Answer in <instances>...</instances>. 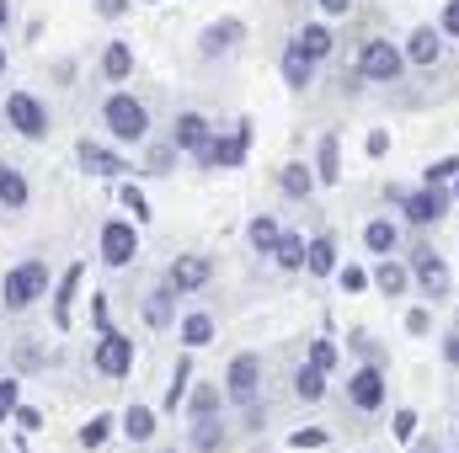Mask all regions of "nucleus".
Here are the masks:
<instances>
[{"mask_svg": "<svg viewBox=\"0 0 459 453\" xmlns=\"http://www.w3.org/2000/svg\"><path fill=\"white\" fill-rule=\"evenodd\" d=\"M321 11H326V16H347V11H352V0H321Z\"/></svg>", "mask_w": 459, "mask_h": 453, "instance_id": "nucleus-52", "label": "nucleus"}, {"mask_svg": "<svg viewBox=\"0 0 459 453\" xmlns=\"http://www.w3.org/2000/svg\"><path fill=\"white\" fill-rule=\"evenodd\" d=\"M444 32H449V38H459V0H449V5H444Z\"/></svg>", "mask_w": 459, "mask_h": 453, "instance_id": "nucleus-51", "label": "nucleus"}, {"mask_svg": "<svg viewBox=\"0 0 459 453\" xmlns=\"http://www.w3.org/2000/svg\"><path fill=\"white\" fill-rule=\"evenodd\" d=\"M444 357L459 368V331H449V337H444Z\"/></svg>", "mask_w": 459, "mask_h": 453, "instance_id": "nucleus-53", "label": "nucleus"}, {"mask_svg": "<svg viewBox=\"0 0 459 453\" xmlns=\"http://www.w3.org/2000/svg\"><path fill=\"white\" fill-rule=\"evenodd\" d=\"M5 27H11V0H0V38H5Z\"/></svg>", "mask_w": 459, "mask_h": 453, "instance_id": "nucleus-55", "label": "nucleus"}, {"mask_svg": "<svg viewBox=\"0 0 459 453\" xmlns=\"http://www.w3.org/2000/svg\"><path fill=\"white\" fill-rule=\"evenodd\" d=\"M294 43H299V48H305V54H310L316 64H321V59L332 54V48H337V38H332V32H326L321 21H310V27H299V32H294Z\"/></svg>", "mask_w": 459, "mask_h": 453, "instance_id": "nucleus-26", "label": "nucleus"}, {"mask_svg": "<svg viewBox=\"0 0 459 453\" xmlns=\"http://www.w3.org/2000/svg\"><path fill=\"white\" fill-rule=\"evenodd\" d=\"M256 389H262V357H256V352L230 357V368H225V400H235V406H256Z\"/></svg>", "mask_w": 459, "mask_h": 453, "instance_id": "nucleus-6", "label": "nucleus"}, {"mask_svg": "<svg viewBox=\"0 0 459 453\" xmlns=\"http://www.w3.org/2000/svg\"><path fill=\"white\" fill-rule=\"evenodd\" d=\"M75 160H81L86 176H123V171H128V160L117 155L113 144H102V139H81V144H75Z\"/></svg>", "mask_w": 459, "mask_h": 453, "instance_id": "nucleus-10", "label": "nucleus"}, {"mask_svg": "<svg viewBox=\"0 0 459 453\" xmlns=\"http://www.w3.org/2000/svg\"><path fill=\"white\" fill-rule=\"evenodd\" d=\"M97 251H102L108 267H128V261L139 256V229L128 225V219H108V225H102V240H97Z\"/></svg>", "mask_w": 459, "mask_h": 453, "instance_id": "nucleus-7", "label": "nucleus"}, {"mask_svg": "<svg viewBox=\"0 0 459 453\" xmlns=\"http://www.w3.org/2000/svg\"><path fill=\"white\" fill-rule=\"evenodd\" d=\"M310 363L332 373V368H337V346H332V341H326V337H321V341H310Z\"/></svg>", "mask_w": 459, "mask_h": 453, "instance_id": "nucleus-39", "label": "nucleus"}, {"mask_svg": "<svg viewBox=\"0 0 459 453\" xmlns=\"http://www.w3.org/2000/svg\"><path fill=\"white\" fill-rule=\"evenodd\" d=\"M220 411V384H198L187 395V416H214Z\"/></svg>", "mask_w": 459, "mask_h": 453, "instance_id": "nucleus-36", "label": "nucleus"}, {"mask_svg": "<svg viewBox=\"0 0 459 453\" xmlns=\"http://www.w3.org/2000/svg\"><path fill=\"white\" fill-rule=\"evenodd\" d=\"M455 198H459V176H455Z\"/></svg>", "mask_w": 459, "mask_h": 453, "instance_id": "nucleus-59", "label": "nucleus"}, {"mask_svg": "<svg viewBox=\"0 0 459 453\" xmlns=\"http://www.w3.org/2000/svg\"><path fill=\"white\" fill-rule=\"evenodd\" d=\"M240 38H246V27H240L235 16H225V21H209V27L198 32V54H204V59H220V54H230Z\"/></svg>", "mask_w": 459, "mask_h": 453, "instance_id": "nucleus-13", "label": "nucleus"}, {"mask_svg": "<svg viewBox=\"0 0 459 453\" xmlns=\"http://www.w3.org/2000/svg\"><path fill=\"white\" fill-rule=\"evenodd\" d=\"M374 283H379V288H385L390 299H401V294H406V283H411V272H406L401 261H390V256H385V267L374 272Z\"/></svg>", "mask_w": 459, "mask_h": 453, "instance_id": "nucleus-34", "label": "nucleus"}, {"mask_svg": "<svg viewBox=\"0 0 459 453\" xmlns=\"http://www.w3.org/2000/svg\"><path fill=\"white\" fill-rule=\"evenodd\" d=\"M5 171H11V166H5V160H0V182H5Z\"/></svg>", "mask_w": 459, "mask_h": 453, "instance_id": "nucleus-58", "label": "nucleus"}, {"mask_svg": "<svg viewBox=\"0 0 459 453\" xmlns=\"http://www.w3.org/2000/svg\"><path fill=\"white\" fill-rule=\"evenodd\" d=\"M91 368L102 373V379H128V368H134V337H123V331H102V341L91 346Z\"/></svg>", "mask_w": 459, "mask_h": 453, "instance_id": "nucleus-4", "label": "nucleus"}, {"mask_svg": "<svg viewBox=\"0 0 459 453\" xmlns=\"http://www.w3.org/2000/svg\"><path fill=\"white\" fill-rule=\"evenodd\" d=\"M117 198H123V209L134 214V225H144V219H150V198H144L134 182H123V187H117Z\"/></svg>", "mask_w": 459, "mask_h": 453, "instance_id": "nucleus-37", "label": "nucleus"}, {"mask_svg": "<svg viewBox=\"0 0 459 453\" xmlns=\"http://www.w3.org/2000/svg\"><path fill=\"white\" fill-rule=\"evenodd\" d=\"M395 438H401V443L417 438V411H395Z\"/></svg>", "mask_w": 459, "mask_h": 453, "instance_id": "nucleus-43", "label": "nucleus"}, {"mask_svg": "<svg viewBox=\"0 0 459 453\" xmlns=\"http://www.w3.org/2000/svg\"><path fill=\"white\" fill-rule=\"evenodd\" d=\"M177 155H182L177 144H160V150H150V171H166V166H171Z\"/></svg>", "mask_w": 459, "mask_h": 453, "instance_id": "nucleus-45", "label": "nucleus"}, {"mask_svg": "<svg viewBox=\"0 0 459 453\" xmlns=\"http://www.w3.org/2000/svg\"><path fill=\"white\" fill-rule=\"evenodd\" d=\"M113 416H108V411H97V416H91V422H86V427H81V449H102V443H108V438H113Z\"/></svg>", "mask_w": 459, "mask_h": 453, "instance_id": "nucleus-35", "label": "nucleus"}, {"mask_svg": "<svg viewBox=\"0 0 459 453\" xmlns=\"http://www.w3.org/2000/svg\"><path fill=\"white\" fill-rule=\"evenodd\" d=\"M316 182H342V155H337V139H332V133L321 139V155H316Z\"/></svg>", "mask_w": 459, "mask_h": 453, "instance_id": "nucleus-30", "label": "nucleus"}, {"mask_svg": "<svg viewBox=\"0 0 459 453\" xmlns=\"http://www.w3.org/2000/svg\"><path fill=\"white\" fill-rule=\"evenodd\" d=\"M444 214H449V192L444 187H422V192L406 198V219L411 225H438Z\"/></svg>", "mask_w": 459, "mask_h": 453, "instance_id": "nucleus-14", "label": "nucleus"}, {"mask_svg": "<svg viewBox=\"0 0 459 453\" xmlns=\"http://www.w3.org/2000/svg\"><path fill=\"white\" fill-rule=\"evenodd\" d=\"M305 267L316 272V278H332L337 272V245L321 235V240H310V256H305Z\"/></svg>", "mask_w": 459, "mask_h": 453, "instance_id": "nucleus-32", "label": "nucleus"}, {"mask_svg": "<svg viewBox=\"0 0 459 453\" xmlns=\"http://www.w3.org/2000/svg\"><path fill=\"white\" fill-rule=\"evenodd\" d=\"M16 363H22V368H38V363H43V352H38V346H27V341H22V346H16Z\"/></svg>", "mask_w": 459, "mask_h": 453, "instance_id": "nucleus-50", "label": "nucleus"}, {"mask_svg": "<svg viewBox=\"0 0 459 453\" xmlns=\"http://www.w3.org/2000/svg\"><path fill=\"white\" fill-rule=\"evenodd\" d=\"M0 81H5V43H0Z\"/></svg>", "mask_w": 459, "mask_h": 453, "instance_id": "nucleus-57", "label": "nucleus"}, {"mask_svg": "<svg viewBox=\"0 0 459 453\" xmlns=\"http://www.w3.org/2000/svg\"><path fill=\"white\" fill-rule=\"evenodd\" d=\"M363 245H368L374 256H390V251L401 245V229L390 225V219H374V225L363 229Z\"/></svg>", "mask_w": 459, "mask_h": 453, "instance_id": "nucleus-29", "label": "nucleus"}, {"mask_svg": "<svg viewBox=\"0 0 459 453\" xmlns=\"http://www.w3.org/2000/svg\"><path fill=\"white\" fill-rule=\"evenodd\" d=\"M209 139H214V128H209L204 113H177V123H171V144H177L182 155H198Z\"/></svg>", "mask_w": 459, "mask_h": 453, "instance_id": "nucleus-12", "label": "nucleus"}, {"mask_svg": "<svg viewBox=\"0 0 459 453\" xmlns=\"http://www.w3.org/2000/svg\"><path fill=\"white\" fill-rule=\"evenodd\" d=\"M305 256H310V245H305L299 235H283V240H278V251H273V261H278L283 272H299V267H305Z\"/></svg>", "mask_w": 459, "mask_h": 453, "instance_id": "nucleus-31", "label": "nucleus"}, {"mask_svg": "<svg viewBox=\"0 0 459 453\" xmlns=\"http://www.w3.org/2000/svg\"><path fill=\"white\" fill-rule=\"evenodd\" d=\"M363 150H368V155H374V160H379V155H385V150H390V133H385V128H374V133H368V139H363Z\"/></svg>", "mask_w": 459, "mask_h": 453, "instance_id": "nucleus-47", "label": "nucleus"}, {"mask_svg": "<svg viewBox=\"0 0 459 453\" xmlns=\"http://www.w3.org/2000/svg\"><path fill=\"white\" fill-rule=\"evenodd\" d=\"M16 427L22 432H43V411L38 406H16Z\"/></svg>", "mask_w": 459, "mask_h": 453, "instance_id": "nucleus-41", "label": "nucleus"}, {"mask_svg": "<svg viewBox=\"0 0 459 453\" xmlns=\"http://www.w3.org/2000/svg\"><path fill=\"white\" fill-rule=\"evenodd\" d=\"M27 203H32V187H27V176L11 166L5 182H0V214H27Z\"/></svg>", "mask_w": 459, "mask_h": 453, "instance_id": "nucleus-21", "label": "nucleus"}, {"mask_svg": "<svg viewBox=\"0 0 459 453\" xmlns=\"http://www.w3.org/2000/svg\"><path fill=\"white\" fill-rule=\"evenodd\" d=\"M128 11V0H97V16H108V21H117Z\"/></svg>", "mask_w": 459, "mask_h": 453, "instance_id": "nucleus-49", "label": "nucleus"}, {"mask_svg": "<svg viewBox=\"0 0 459 453\" xmlns=\"http://www.w3.org/2000/svg\"><path fill=\"white\" fill-rule=\"evenodd\" d=\"M5 416H16V411H11V406H0V427H5Z\"/></svg>", "mask_w": 459, "mask_h": 453, "instance_id": "nucleus-56", "label": "nucleus"}, {"mask_svg": "<svg viewBox=\"0 0 459 453\" xmlns=\"http://www.w3.org/2000/svg\"><path fill=\"white\" fill-rule=\"evenodd\" d=\"M102 75H108V81H128V75H134V48H128L123 38H113V43L102 48Z\"/></svg>", "mask_w": 459, "mask_h": 453, "instance_id": "nucleus-25", "label": "nucleus"}, {"mask_svg": "<svg viewBox=\"0 0 459 453\" xmlns=\"http://www.w3.org/2000/svg\"><path fill=\"white\" fill-rule=\"evenodd\" d=\"M187 443H193V453H220V449H225V427H220L214 416H193Z\"/></svg>", "mask_w": 459, "mask_h": 453, "instance_id": "nucleus-22", "label": "nucleus"}, {"mask_svg": "<svg viewBox=\"0 0 459 453\" xmlns=\"http://www.w3.org/2000/svg\"><path fill=\"white\" fill-rule=\"evenodd\" d=\"M246 240H251V251H262V256H273L278 251V240H283V229L273 214H256L251 225H246Z\"/></svg>", "mask_w": 459, "mask_h": 453, "instance_id": "nucleus-24", "label": "nucleus"}, {"mask_svg": "<svg viewBox=\"0 0 459 453\" xmlns=\"http://www.w3.org/2000/svg\"><path fill=\"white\" fill-rule=\"evenodd\" d=\"M283 81H289L294 91H305V86L316 81V59H310L299 43H289V48H283Z\"/></svg>", "mask_w": 459, "mask_h": 453, "instance_id": "nucleus-19", "label": "nucleus"}, {"mask_svg": "<svg viewBox=\"0 0 459 453\" xmlns=\"http://www.w3.org/2000/svg\"><path fill=\"white\" fill-rule=\"evenodd\" d=\"M347 400H352L358 411H379V406H385V373H379L374 363H363V368L347 379Z\"/></svg>", "mask_w": 459, "mask_h": 453, "instance_id": "nucleus-11", "label": "nucleus"}, {"mask_svg": "<svg viewBox=\"0 0 459 453\" xmlns=\"http://www.w3.org/2000/svg\"><path fill=\"white\" fill-rule=\"evenodd\" d=\"M406 331H411V337H428V331H433V315H428V310H411V315H406Z\"/></svg>", "mask_w": 459, "mask_h": 453, "instance_id": "nucleus-46", "label": "nucleus"}, {"mask_svg": "<svg viewBox=\"0 0 459 453\" xmlns=\"http://www.w3.org/2000/svg\"><path fill=\"white\" fill-rule=\"evenodd\" d=\"M48 278H54V272H48V261H43V256H22V261L0 278V304H5L11 315L32 310V304L48 294Z\"/></svg>", "mask_w": 459, "mask_h": 453, "instance_id": "nucleus-1", "label": "nucleus"}, {"mask_svg": "<svg viewBox=\"0 0 459 453\" xmlns=\"http://www.w3.org/2000/svg\"><path fill=\"white\" fill-rule=\"evenodd\" d=\"M278 187H283V198H310V192H316V171L294 160V166L278 171Z\"/></svg>", "mask_w": 459, "mask_h": 453, "instance_id": "nucleus-27", "label": "nucleus"}, {"mask_svg": "<svg viewBox=\"0 0 459 453\" xmlns=\"http://www.w3.org/2000/svg\"><path fill=\"white\" fill-rule=\"evenodd\" d=\"M209 278H214V256H177L171 267H166V283L177 288V294H198V288H209Z\"/></svg>", "mask_w": 459, "mask_h": 453, "instance_id": "nucleus-9", "label": "nucleus"}, {"mask_svg": "<svg viewBox=\"0 0 459 453\" xmlns=\"http://www.w3.org/2000/svg\"><path fill=\"white\" fill-rule=\"evenodd\" d=\"M337 283H342L347 294H363V288H368V272H363V267H342V272H337Z\"/></svg>", "mask_w": 459, "mask_h": 453, "instance_id": "nucleus-40", "label": "nucleus"}, {"mask_svg": "<svg viewBox=\"0 0 459 453\" xmlns=\"http://www.w3.org/2000/svg\"><path fill=\"white\" fill-rule=\"evenodd\" d=\"M289 443H294V449H321V443H326V432H321V427H299Z\"/></svg>", "mask_w": 459, "mask_h": 453, "instance_id": "nucleus-44", "label": "nucleus"}, {"mask_svg": "<svg viewBox=\"0 0 459 453\" xmlns=\"http://www.w3.org/2000/svg\"><path fill=\"white\" fill-rule=\"evenodd\" d=\"M455 176H459V155H444V160L428 166V187H449Z\"/></svg>", "mask_w": 459, "mask_h": 453, "instance_id": "nucleus-38", "label": "nucleus"}, {"mask_svg": "<svg viewBox=\"0 0 459 453\" xmlns=\"http://www.w3.org/2000/svg\"><path fill=\"white\" fill-rule=\"evenodd\" d=\"M401 70H406V54H401L395 43H368L363 59H358V75H363V81H385V86H390Z\"/></svg>", "mask_w": 459, "mask_h": 453, "instance_id": "nucleus-8", "label": "nucleus"}, {"mask_svg": "<svg viewBox=\"0 0 459 453\" xmlns=\"http://www.w3.org/2000/svg\"><path fill=\"white\" fill-rule=\"evenodd\" d=\"M102 128H108L113 144H144L150 139V107L139 97H128V91H113L102 102Z\"/></svg>", "mask_w": 459, "mask_h": 453, "instance_id": "nucleus-2", "label": "nucleus"}, {"mask_svg": "<svg viewBox=\"0 0 459 453\" xmlns=\"http://www.w3.org/2000/svg\"><path fill=\"white\" fill-rule=\"evenodd\" d=\"M0 406H11V411L22 406V379H16V373H5V379H0Z\"/></svg>", "mask_w": 459, "mask_h": 453, "instance_id": "nucleus-42", "label": "nucleus"}, {"mask_svg": "<svg viewBox=\"0 0 459 453\" xmlns=\"http://www.w3.org/2000/svg\"><path fill=\"white\" fill-rule=\"evenodd\" d=\"M81 283H86V261H75V267L59 278V288H54V331H70V310H75Z\"/></svg>", "mask_w": 459, "mask_h": 453, "instance_id": "nucleus-15", "label": "nucleus"}, {"mask_svg": "<svg viewBox=\"0 0 459 453\" xmlns=\"http://www.w3.org/2000/svg\"><path fill=\"white\" fill-rule=\"evenodd\" d=\"M352 346H358L363 357H374V352H379V346H374V337H363V331H352Z\"/></svg>", "mask_w": 459, "mask_h": 453, "instance_id": "nucleus-54", "label": "nucleus"}, {"mask_svg": "<svg viewBox=\"0 0 459 453\" xmlns=\"http://www.w3.org/2000/svg\"><path fill=\"white\" fill-rule=\"evenodd\" d=\"M117 432H123L128 443H150V438H155V411H150V406H128Z\"/></svg>", "mask_w": 459, "mask_h": 453, "instance_id": "nucleus-23", "label": "nucleus"}, {"mask_svg": "<svg viewBox=\"0 0 459 453\" xmlns=\"http://www.w3.org/2000/svg\"><path fill=\"white\" fill-rule=\"evenodd\" d=\"M438 54H444V32L438 27H417L406 38V59L411 64H438Z\"/></svg>", "mask_w": 459, "mask_h": 453, "instance_id": "nucleus-18", "label": "nucleus"}, {"mask_svg": "<svg viewBox=\"0 0 459 453\" xmlns=\"http://www.w3.org/2000/svg\"><path fill=\"white\" fill-rule=\"evenodd\" d=\"M294 395H299L305 406H316V400L326 395V368H316V363H305V368L294 373Z\"/></svg>", "mask_w": 459, "mask_h": 453, "instance_id": "nucleus-28", "label": "nucleus"}, {"mask_svg": "<svg viewBox=\"0 0 459 453\" xmlns=\"http://www.w3.org/2000/svg\"><path fill=\"white\" fill-rule=\"evenodd\" d=\"M91 321L97 331H108V294H91Z\"/></svg>", "mask_w": 459, "mask_h": 453, "instance_id": "nucleus-48", "label": "nucleus"}, {"mask_svg": "<svg viewBox=\"0 0 459 453\" xmlns=\"http://www.w3.org/2000/svg\"><path fill=\"white\" fill-rule=\"evenodd\" d=\"M171 321H177V288H171V283H160V288H150V294H144V326L166 331Z\"/></svg>", "mask_w": 459, "mask_h": 453, "instance_id": "nucleus-17", "label": "nucleus"}, {"mask_svg": "<svg viewBox=\"0 0 459 453\" xmlns=\"http://www.w3.org/2000/svg\"><path fill=\"white\" fill-rule=\"evenodd\" d=\"M214 315H204V310H193V315H182V326H177V337H182V346L187 352H198V346H209L214 341Z\"/></svg>", "mask_w": 459, "mask_h": 453, "instance_id": "nucleus-20", "label": "nucleus"}, {"mask_svg": "<svg viewBox=\"0 0 459 453\" xmlns=\"http://www.w3.org/2000/svg\"><path fill=\"white\" fill-rule=\"evenodd\" d=\"M246 150H251V117H240L230 139H220V133H214V139H209V144L198 150V166H204V171H220V166H240V160H246Z\"/></svg>", "mask_w": 459, "mask_h": 453, "instance_id": "nucleus-5", "label": "nucleus"}, {"mask_svg": "<svg viewBox=\"0 0 459 453\" xmlns=\"http://www.w3.org/2000/svg\"><path fill=\"white\" fill-rule=\"evenodd\" d=\"M5 123H11L22 139H32V144H43V139H48V128H54L48 107H43L32 91H5Z\"/></svg>", "mask_w": 459, "mask_h": 453, "instance_id": "nucleus-3", "label": "nucleus"}, {"mask_svg": "<svg viewBox=\"0 0 459 453\" xmlns=\"http://www.w3.org/2000/svg\"><path fill=\"white\" fill-rule=\"evenodd\" d=\"M411 278L422 283V294H428V299H444V294H449V267H444L438 256H428V251H422V256H411Z\"/></svg>", "mask_w": 459, "mask_h": 453, "instance_id": "nucleus-16", "label": "nucleus"}, {"mask_svg": "<svg viewBox=\"0 0 459 453\" xmlns=\"http://www.w3.org/2000/svg\"><path fill=\"white\" fill-rule=\"evenodd\" d=\"M187 384H193V357H182V363H177L171 389H166V400H160V406H166V411H182V406H187Z\"/></svg>", "mask_w": 459, "mask_h": 453, "instance_id": "nucleus-33", "label": "nucleus"}]
</instances>
